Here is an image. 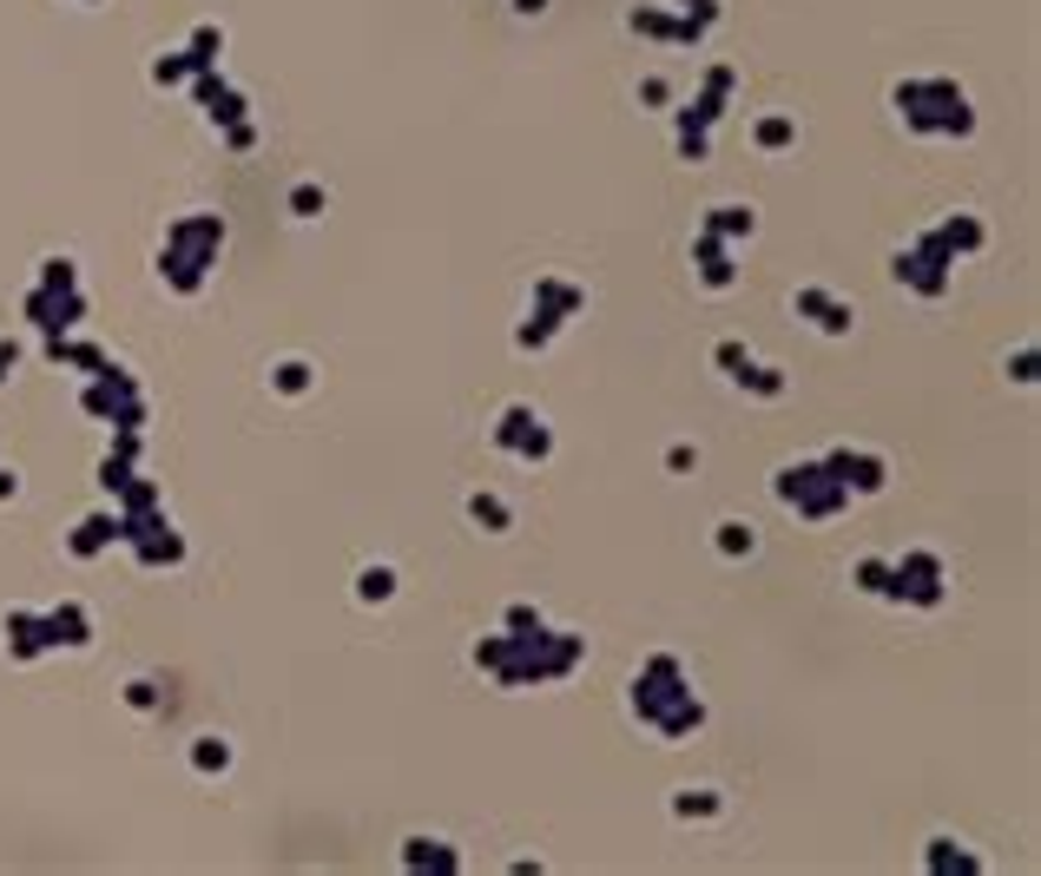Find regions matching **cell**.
Segmentation results:
<instances>
[{"label":"cell","mask_w":1041,"mask_h":876,"mask_svg":"<svg viewBox=\"0 0 1041 876\" xmlns=\"http://www.w3.org/2000/svg\"><path fill=\"white\" fill-rule=\"evenodd\" d=\"M791 139H798V125H791V119H758V145H765V152H785Z\"/></svg>","instance_id":"cell-26"},{"label":"cell","mask_w":1041,"mask_h":876,"mask_svg":"<svg viewBox=\"0 0 1041 876\" xmlns=\"http://www.w3.org/2000/svg\"><path fill=\"white\" fill-rule=\"evenodd\" d=\"M850 587H857V593H890V561H857V567H850Z\"/></svg>","instance_id":"cell-23"},{"label":"cell","mask_w":1041,"mask_h":876,"mask_svg":"<svg viewBox=\"0 0 1041 876\" xmlns=\"http://www.w3.org/2000/svg\"><path fill=\"white\" fill-rule=\"evenodd\" d=\"M692 264H699V284L706 290H726V284H739V264H732V244L719 238V231H692Z\"/></svg>","instance_id":"cell-11"},{"label":"cell","mask_w":1041,"mask_h":876,"mask_svg":"<svg viewBox=\"0 0 1041 876\" xmlns=\"http://www.w3.org/2000/svg\"><path fill=\"white\" fill-rule=\"evenodd\" d=\"M86 639H93V620H86L80 607L47 613V646H86Z\"/></svg>","instance_id":"cell-17"},{"label":"cell","mask_w":1041,"mask_h":876,"mask_svg":"<svg viewBox=\"0 0 1041 876\" xmlns=\"http://www.w3.org/2000/svg\"><path fill=\"white\" fill-rule=\"evenodd\" d=\"M277 389H284V396H303V389H310V363H297V357L277 363Z\"/></svg>","instance_id":"cell-27"},{"label":"cell","mask_w":1041,"mask_h":876,"mask_svg":"<svg viewBox=\"0 0 1041 876\" xmlns=\"http://www.w3.org/2000/svg\"><path fill=\"white\" fill-rule=\"evenodd\" d=\"M732 383H739V389H752V396H765V403H771V396H785V376H778L771 363H745Z\"/></svg>","instance_id":"cell-20"},{"label":"cell","mask_w":1041,"mask_h":876,"mask_svg":"<svg viewBox=\"0 0 1041 876\" xmlns=\"http://www.w3.org/2000/svg\"><path fill=\"white\" fill-rule=\"evenodd\" d=\"M218 244H225V218H212V212L171 225V231H165V251H158V271L171 277V290H199L205 271L218 264Z\"/></svg>","instance_id":"cell-5"},{"label":"cell","mask_w":1041,"mask_h":876,"mask_svg":"<svg viewBox=\"0 0 1041 876\" xmlns=\"http://www.w3.org/2000/svg\"><path fill=\"white\" fill-rule=\"evenodd\" d=\"M923 863H930V869H936V876H949V869H962V876H976V869H982V863H976V856H969V850H956V843H949V837H936V843H930V856H923Z\"/></svg>","instance_id":"cell-19"},{"label":"cell","mask_w":1041,"mask_h":876,"mask_svg":"<svg viewBox=\"0 0 1041 876\" xmlns=\"http://www.w3.org/2000/svg\"><path fill=\"white\" fill-rule=\"evenodd\" d=\"M791 310H798V316H811L824 336H850V323H857V316H850V303H843V297H830L824 284H804V290L791 297Z\"/></svg>","instance_id":"cell-12"},{"label":"cell","mask_w":1041,"mask_h":876,"mask_svg":"<svg viewBox=\"0 0 1041 876\" xmlns=\"http://www.w3.org/2000/svg\"><path fill=\"white\" fill-rule=\"evenodd\" d=\"M666 468H672V475H685V468H699V448H685V442H679V448H666Z\"/></svg>","instance_id":"cell-32"},{"label":"cell","mask_w":1041,"mask_h":876,"mask_svg":"<svg viewBox=\"0 0 1041 876\" xmlns=\"http://www.w3.org/2000/svg\"><path fill=\"white\" fill-rule=\"evenodd\" d=\"M587 659V639L581 633H554L548 620L541 626H520V633H488V639H475V665L481 672H494L507 692L514 685H548V679H567L574 665Z\"/></svg>","instance_id":"cell-1"},{"label":"cell","mask_w":1041,"mask_h":876,"mask_svg":"<svg viewBox=\"0 0 1041 876\" xmlns=\"http://www.w3.org/2000/svg\"><path fill=\"white\" fill-rule=\"evenodd\" d=\"M672 811H679V817H719V797H713V791H679Z\"/></svg>","instance_id":"cell-25"},{"label":"cell","mask_w":1041,"mask_h":876,"mask_svg":"<svg viewBox=\"0 0 1041 876\" xmlns=\"http://www.w3.org/2000/svg\"><path fill=\"white\" fill-rule=\"evenodd\" d=\"M192 765H199V771H225V765H231V745H225V739H199V745H192Z\"/></svg>","instance_id":"cell-24"},{"label":"cell","mask_w":1041,"mask_h":876,"mask_svg":"<svg viewBox=\"0 0 1041 876\" xmlns=\"http://www.w3.org/2000/svg\"><path fill=\"white\" fill-rule=\"evenodd\" d=\"M1008 376H1015V383H1034V349H1015V363H1008Z\"/></svg>","instance_id":"cell-33"},{"label":"cell","mask_w":1041,"mask_h":876,"mask_svg":"<svg viewBox=\"0 0 1041 876\" xmlns=\"http://www.w3.org/2000/svg\"><path fill=\"white\" fill-rule=\"evenodd\" d=\"M468 520H475L481 535H507V528H514L507 501H501V494H488V488H475V494H468Z\"/></svg>","instance_id":"cell-15"},{"label":"cell","mask_w":1041,"mask_h":876,"mask_svg":"<svg viewBox=\"0 0 1041 876\" xmlns=\"http://www.w3.org/2000/svg\"><path fill=\"white\" fill-rule=\"evenodd\" d=\"M699 225H706V231H719L726 244H732V238H752V231H758V218H752V205H713V212H706Z\"/></svg>","instance_id":"cell-16"},{"label":"cell","mask_w":1041,"mask_h":876,"mask_svg":"<svg viewBox=\"0 0 1041 876\" xmlns=\"http://www.w3.org/2000/svg\"><path fill=\"white\" fill-rule=\"evenodd\" d=\"M890 106H897V119L910 125V132H923V139H969L976 132V106H969V93L956 86V80H897V93H890Z\"/></svg>","instance_id":"cell-4"},{"label":"cell","mask_w":1041,"mask_h":876,"mask_svg":"<svg viewBox=\"0 0 1041 876\" xmlns=\"http://www.w3.org/2000/svg\"><path fill=\"white\" fill-rule=\"evenodd\" d=\"M672 8H679L685 21H699V27H713V21H719V0H672Z\"/></svg>","instance_id":"cell-30"},{"label":"cell","mask_w":1041,"mask_h":876,"mask_svg":"<svg viewBox=\"0 0 1041 876\" xmlns=\"http://www.w3.org/2000/svg\"><path fill=\"white\" fill-rule=\"evenodd\" d=\"M561 329H567V316H561V310H548V303H535V310H528V323L514 329V343H520V349H548Z\"/></svg>","instance_id":"cell-14"},{"label":"cell","mask_w":1041,"mask_h":876,"mask_svg":"<svg viewBox=\"0 0 1041 876\" xmlns=\"http://www.w3.org/2000/svg\"><path fill=\"white\" fill-rule=\"evenodd\" d=\"M535 303H548V310H561V316H574V310L587 303V290H574V284H561V277H535Z\"/></svg>","instance_id":"cell-18"},{"label":"cell","mask_w":1041,"mask_h":876,"mask_svg":"<svg viewBox=\"0 0 1041 876\" xmlns=\"http://www.w3.org/2000/svg\"><path fill=\"white\" fill-rule=\"evenodd\" d=\"M403 863H409V869H435V876H455V869H462V850H448L442 837H409V843H403Z\"/></svg>","instance_id":"cell-13"},{"label":"cell","mask_w":1041,"mask_h":876,"mask_svg":"<svg viewBox=\"0 0 1041 876\" xmlns=\"http://www.w3.org/2000/svg\"><path fill=\"white\" fill-rule=\"evenodd\" d=\"M639 99H646V106H666V99H672V86H666V80H639Z\"/></svg>","instance_id":"cell-34"},{"label":"cell","mask_w":1041,"mask_h":876,"mask_svg":"<svg viewBox=\"0 0 1041 876\" xmlns=\"http://www.w3.org/2000/svg\"><path fill=\"white\" fill-rule=\"evenodd\" d=\"M390 593H396V567H363V574H357V600L383 607Z\"/></svg>","instance_id":"cell-22"},{"label":"cell","mask_w":1041,"mask_h":876,"mask_svg":"<svg viewBox=\"0 0 1041 876\" xmlns=\"http://www.w3.org/2000/svg\"><path fill=\"white\" fill-rule=\"evenodd\" d=\"M884 600H910V607H943L949 600V567L923 548H910L904 561H890V593Z\"/></svg>","instance_id":"cell-8"},{"label":"cell","mask_w":1041,"mask_h":876,"mask_svg":"<svg viewBox=\"0 0 1041 876\" xmlns=\"http://www.w3.org/2000/svg\"><path fill=\"white\" fill-rule=\"evenodd\" d=\"M713 541H719V554H726V561H745V554L758 548V535L745 528V520H719V535H713Z\"/></svg>","instance_id":"cell-21"},{"label":"cell","mask_w":1041,"mask_h":876,"mask_svg":"<svg viewBox=\"0 0 1041 876\" xmlns=\"http://www.w3.org/2000/svg\"><path fill=\"white\" fill-rule=\"evenodd\" d=\"M225 145H231V152H251V145H258V125H251V119L225 125Z\"/></svg>","instance_id":"cell-31"},{"label":"cell","mask_w":1041,"mask_h":876,"mask_svg":"<svg viewBox=\"0 0 1041 876\" xmlns=\"http://www.w3.org/2000/svg\"><path fill=\"white\" fill-rule=\"evenodd\" d=\"M771 494H778L785 507H798V520H837V514L850 507V488L824 468V455H817V461H791V468H778Z\"/></svg>","instance_id":"cell-6"},{"label":"cell","mask_w":1041,"mask_h":876,"mask_svg":"<svg viewBox=\"0 0 1041 876\" xmlns=\"http://www.w3.org/2000/svg\"><path fill=\"white\" fill-rule=\"evenodd\" d=\"M541 8H548V0H514V14H541Z\"/></svg>","instance_id":"cell-35"},{"label":"cell","mask_w":1041,"mask_h":876,"mask_svg":"<svg viewBox=\"0 0 1041 876\" xmlns=\"http://www.w3.org/2000/svg\"><path fill=\"white\" fill-rule=\"evenodd\" d=\"M824 468L850 488V501H857V494H877V488L890 481V461H884V455H871V448H830V455H824Z\"/></svg>","instance_id":"cell-10"},{"label":"cell","mask_w":1041,"mask_h":876,"mask_svg":"<svg viewBox=\"0 0 1041 876\" xmlns=\"http://www.w3.org/2000/svg\"><path fill=\"white\" fill-rule=\"evenodd\" d=\"M713 357H719V370H726V376H739V370H745V363H752V349H745V343H732V336H726V343H719V349H713Z\"/></svg>","instance_id":"cell-28"},{"label":"cell","mask_w":1041,"mask_h":876,"mask_svg":"<svg viewBox=\"0 0 1041 876\" xmlns=\"http://www.w3.org/2000/svg\"><path fill=\"white\" fill-rule=\"evenodd\" d=\"M290 212H297V218H316V212H323V185H297V192H290Z\"/></svg>","instance_id":"cell-29"},{"label":"cell","mask_w":1041,"mask_h":876,"mask_svg":"<svg viewBox=\"0 0 1041 876\" xmlns=\"http://www.w3.org/2000/svg\"><path fill=\"white\" fill-rule=\"evenodd\" d=\"M732 86H739V73H732V67H713V73H706V86H699V99H692V106L679 112V152H685L692 165L706 158V132L726 119V99H732Z\"/></svg>","instance_id":"cell-7"},{"label":"cell","mask_w":1041,"mask_h":876,"mask_svg":"<svg viewBox=\"0 0 1041 876\" xmlns=\"http://www.w3.org/2000/svg\"><path fill=\"white\" fill-rule=\"evenodd\" d=\"M494 448L514 455V461H548V455H554V429H548L528 403H507L501 422H494Z\"/></svg>","instance_id":"cell-9"},{"label":"cell","mask_w":1041,"mask_h":876,"mask_svg":"<svg viewBox=\"0 0 1041 876\" xmlns=\"http://www.w3.org/2000/svg\"><path fill=\"white\" fill-rule=\"evenodd\" d=\"M626 698H633V719L653 725L666 745H672V739H692V732L706 725V698L692 692V679H685V665H679L672 652H653V659L633 672V692H626Z\"/></svg>","instance_id":"cell-2"},{"label":"cell","mask_w":1041,"mask_h":876,"mask_svg":"<svg viewBox=\"0 0 1041 876\" xmlns=\"http://www.w3.org/2000/svg\"><path fill=\"white\" fill-rule=\"evenodd\" d=\"M982 218H969V212H956V218H943V225H930L917 244H904L897 251V264H890V277L904 284V290H917V297H949V284H956V257H969V251H982Z\"/></svg>","instance_id":"cell-3"}]
</instances>
